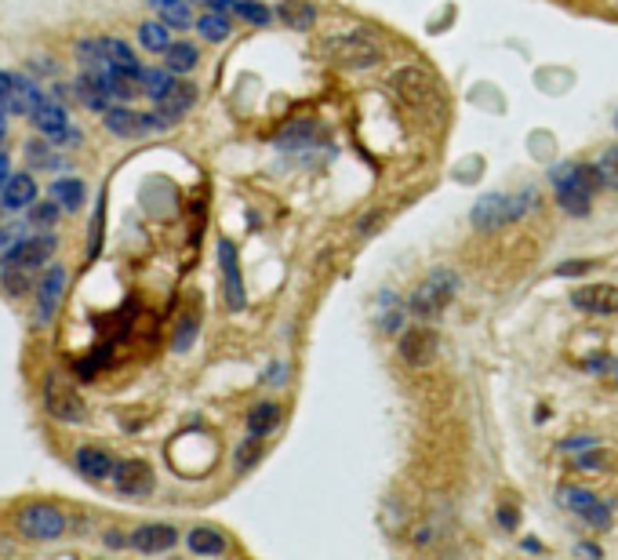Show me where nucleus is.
<instances>
[{"mask_svg":"<svg viewBox=\"0 0 618 560\" xmlns=\"http://www.w3.org/2000/svg\"><path fill=\"white\" fill-rule=\"evenodd\" d=\"M193 342H197V317H182L179 320V331H175V342H171V346H175V353H186Z\"/></svg>","mask_w":618,"mask_h":560,"instance_id":"e433bc0d","label":"nucleus"},{"mask_svg":"<svg viewBox=\"0 0 618 560\" xmlns=\"http://www.w3.org/2000/svg\"><path fill=\"white\" fill-rule=\"evenodd\" d=\"M8 179H11L8 157H4V153H0V193H4V186H8Z\"/></svg>","mask_w":618,"mask_h":560,"instance_id":"09e8293b","label":"nucleus"},{"mask_svg":"<svg viewBox=\"0 0 618 560\" xmlns=\"http://www.w3.org/2000/svg\"><path fill=\"white\" fill-rule=\"evenodd\" d=\"M499 524H502V528H506V531L517 528V510H509V506H502V510H499Z\"/></svg>","mask_w":618,"mask_h":560,"instance_id":"c03bdc74","label":"nucleus"},{"mask_svg":"<svg viewBox=\"0 0 618 560\" xmlns=\"http://www.w3.org/2000/svg\"><path fill=\"white\" fill-rule=\"evenodd\" d=\"M150 4L157 8L160 22H168L171 30H186V26L193 22L190 4H186V0H150Z\"/></svg>","mask_w":618,"mask_h":560,"instance_id":"b1692460","label":"nucleus"},{"mask_svg":"<svg viewBox=\"0 0 618 560\" xmlns=\"http://www.w3.org/2000/svg\"><path fill=\"white\" fill-rule=\"evenodd\" d=\"M33 128L48 142H55V146H77L80 142V131L70 124V113H66L62 99H55V95L40 99V106L33 110Z\"/></svg>","mask_w":618,"mask_h":560,"instance_id":"39448f33","label":"nucleus"},{"mask_svg":"<svg viewBox=\"0 0 618 560\" xmlns=\"http://www.w3.org/2000/svg\"><path fill=\"white\" fill-rule=\"evenodd\" d=\"M615 128H618V117H615Z\"/></svg>","mask_w":618,"mask_h":560,"instance_id":"864d4df0","label":"nucleus"},{"mask_svg":"<svg viewBox=\"0 0 618 560\" xmlns=\"http://www.w3.org/2000/svg\"><path fill=\"white\" fill-rule=\"evenodd\" d=\"M400 360L411 364V368H429L440 353V339L437 331L426 328V324H411L404 335H400V346H397Z\"/></svg>","mask_w":618,"mask_h":560,"instance_id":"1a4fd4ad","label":"nucleus"},{"mask_svg":"<svg viewBox=\"0 0 618 560\" xmlns=\"http://www.w3.org/2000/svg\"><path fill=\"white\" fill-rule=\"evenodd\" d=\"M219 266H222V288H226V306L233 313L248 306L244 295V280H240V259H237V244L233 240H219Z\"/></svg>","mask_w":618,"mask_h":560,"instance_id":"f8f14e48","label":"nucleus"},{"mask_svg":"<svg viewBox=\"0 0 618 560\" xmlns=\"http://www.w3.org/2000/svg\"><path fill=\"white\" fill-rule=\"evenodd\" d=\"M393 91L400 95L404 106H411L415 113H437L444 110V95H440V84L429 77L419 66H404V70L393 73Z\"/></svg>","mask_w":618,"mask_h":560,"instance_id":"20e7f679","label":"nucleus"},{"mask_svg":"<svg viewBox=\"0 0 618 560\" xmlns=\"http://www.w3.org/2000/svg\"><path fill=\"white\" fill-rule=\"evenodd\" d=\"M51 200H59L62 211H77L84 204V182L80 179H55L51 182Z\"/></svg>","mask_w":618,"mask_h":560,"instance_id":"393cba45","label":"nucleus"},{"mask_svg":"<svg viewBox=\"0 0 618 560\" xmlns=\"http://www.w3.org/2000/svg\"><path fill=\"white\" fill-rule=\"evenodd\" d=\"M44 408H48L51 419H59V422L88 419V408H84L77 386L66 382L62 375H48V379H44Z\"/></svg>","mask_w":618,"mask_h":560,"instance_id":"0eeeda50","label":"nucleus"},{"mask_svg":"<svg viewBox=\"0 0 618 560\" xmlns=\"http://www.w3.org/2000/svg\"><path fill=\"white\" fill-rule=\"evenodd\" d=\"M324 55L342 70H371L386 59L379 40L364 37V33H339V37L324 40Z\"/></svg>","mask_w":618,"mask_h":560,"instance_id":"7ed1b4c3","label":"nucleus"},{"mask_svg":"<svg viewBox=\"0 0 618 560\" xmlns=\"http://www.w3.org/2000/svg\"><path fill=\"white\" fill-rule=\"evenodd\" d=\"M19 535L33 542H55L66 535V513L48 502H33L19 513Z\"/></svg>","mask_w":618,"mask_h":560,"instance_id":"423d86ee","label":"nucleus"},{"mask_svg":"<svg viewBox=\"0 0 618 560\" xmlns=\"http://www.w3.org/2000/svg\"><path fill=\"white\" fill-rule=\"evenodd\" d=\"M564 495V506H568L571 513H579V517H586L593 506H597V495L593 491H586V488H575V484H568V488L560 491Z\"/></svg>","mask_w":618,"mask_h":560,"instance_id":"2f4dec72","label":"nucleus"},{"mask_svg":"<svg viewBox=\"0 0 618 560\" xmlns=\"http://www.w3.org/2000/svg\"><path fill=\"white\" fill-rule=\"evenodd\" d=\"M204 4H208V11H222V15H226V11H233L237 0H204Z\"/></svg>","mask_w":618,"mask_h":560,"instance_id":"de8ad7c7","label":"nucleus"},{"mask_svg":"<svg viewBox=\"0 0 618 560\" xmlns=\"http://www.w3.org/2000/svg\"><path fill=\"white\" fill-rule=\"evenodd\" d=\"M59 248V240L51 237V233H40V237H26V240H15L8 251V262L4 266H22V270H40V266H48V259L55 255Z\"/></svg>","mask_w":618,"mask_h":560,"instance_id":"9d476101","label":"nucleus"},{"mask_svg":"<svg viewBox=\"0 0 618 560\" xmlns=\"http://www.w3.org/2000/svg\"><path fill=\"white\" fill-rule=\"evenodd\" d=\"M11 244H15V237L11 233H0V266L8 262V251H11Z\"/></svg>","mask_w":618,"mask_h":560,"instance_id":"49530a36","label":"nucleus"},{"mask_svg":"<svg viewBox=\"0 0 618 560\" xmlns=\"http://www.w3.org/2000/svg\"><path fill=\"white\" fill-rule=\"evenodd\" d=\"M102 219H106V193H99V204H95V219H91V240H88V259H95V255H99Z\"/></svg>","mask_w":618,"mask_h":560,"instance_id":"c9c22d12","label":"nucleus"},{"mask_svg":"<svg viewBox=\"0 0 618 560\" xmlns=\"http://www.w3.org/2000/svg\"><path fill=\"white\" fill-rule=\"evenodd\" d=\"M549 182H553V193H557V204L568 215L582 219L589 215V200L593 190L604 186V175H600L597 164H579V160H568V164H557L549 171Z\"/></svg>","mask_w":618,"mask_h":560,"instance_id":"f257e3e1","label":"nucleus"},{"mask_svg":"<svg viewBox=\"0 0 618 560\" xmlns=\"http://www.w3.org/2000/svg\"><path fill=\"white\" fill-rule=\"evenodd\" d=\"M608 466H611V451H600V448L579 451V459H575V470H589V473H604Z\"/></svg>","mask_w":618,"mask_h":560,"instance_id":"f704fd0d","label":"nucleus"},{"mask_svg":"<svg viewBox=\"0 0 618 560\" xmlns=\"http://www.w3.org/2000/svg\"><path fill=\"white\" fill-rule=\"evenodd\" d=\"M575 553H579V557H604L597 542H579V546H575Z\"/></svg>","mask_w":618,"mask_h":560,"instance_id":"a18cd8bd","label":"nucleus"},{"mask_svg":"<svg viewBox=\"0 0 618 560\" xmlns=\"http://www.w3.org/2000/svg\"><path fill=\"white\" fill-rule=\"evenodd\" d=\"M193 102H197V88H193V84H175L164 99H157V113H160V120L171 128L175 120H182L193 110Z\"/></svg>","mask_w":618,"mask_h":560,"instance_id":"dca6fc26","label":"nucleus"},{"mask_svg":"<svg viewBox=\"0 0 618 560\" xmlns=\"http://www.w3.org/2000/svg\"><path fill=\"white\" fill-rule=\"evenodd\" d=\"M197 48L193 44H186V40H179V44H171L168 51H164V66H168L171 73H190L193 66H197Z\"/></svg>","mask_w":618,"mask_h":560,"instance_id":"cd10ccee","label":"nucleus"},{"mask_svg":"<svg viewBox=\"0 0 618 560\" xmlns=\"http://www.w3.org/2000/svg\"><path fill=\"white\" fill-rule=\"evenodd\" d=\"M59 211H62L59 200H51V204H40V208L33 211V222H37V226H55V219H59Z\"/></svg>","mask_w":618,"mask_h":560,"instance_id":"ea45409f","label":"nucleus"},{"mask_svg":"<svg viewBox=\"0 0 618 560\" xmlns=\"http://www.w3.org/2000/svg\"><path fill=\"white\" fill-rule=\"evenodd\" d=\"M73 466H77L80 477H88V480H110L113 473H117L113 455H106L102 448H77Z\"/></svg>","mask_w":618,"mask_h":560,"instance_id":"f3484780","label":"nucleus"},{"mask_svg":"<svg viewBox=\"0 0 618 560\" xmlns=\"http://www.w3.org/2000/svg\"><path fill=\"white\" fill-rule=\"evenodd\" d=\"M171 26L168 22H142L139 26V40H142V48L153 51V55H164V51L171 48Z\"/></svg>","mask_w":618,"mask_h":560,"instance_id":"a878e982","label":"nucleus"},{"mask_svg":"<svg viewBox=\"0 0 618 560\" xmlns=\"http://www.w3.org/2000/svg\"><path fill=\"white\" fill-rule=\"evenodd\" d=\"M280 22L288 26V30H313V22H317V8L309 4V0H284L280 4Z\"/></svg>","mask_w":618,"mask_h":560,"instance_id":"4be33fe9","label":"nucleus"},{"mask_svg":"<svg viewBox=\"0 0 618 560\" xmlns=\"http://www.w3.org/2000/svg\"><path fill=\"white\" fill-rule=\"evenodd\" d=\"M186 546H190L193 557H222L226 553V535L215 528H193L190 535H186Z\"/></svg>","mask_w":618,"mask_h":560,"instance_id":"6ab92c4d","label":"nucleus"},{"mask_svg":"<svg viewBox=\"0 0 618 560\" xmlns=\"http://www.w3.org/2000/svg\"><path fill=\"white\" fill-rule=\"evenodd\" d=\"M600 175H604V186H615L618 190V146H611V150H604V157L597 160Z\"/></svg>","mask_w":618,"mask_h":560,"instance_id":"4c0bfd02","label":"nucleus"},{"mask_svg":"<svg viewBox=\"0 0 618 560\" xmlns=\"http://www.w3.org/2000/svg\"><path fill=\"white\" fill-rule=\"evenodd\" d=\"M30 270H22V266H4V273H0V288L8 291L11 299H22V295H30V277H26Z\"/></svg>","mask_w":618,"mask_h":560,"instance_id":"7c9ffc66","label":"nucleus"},{"mask_svg":"<svg viewBox=\"0 0 618 560\" xmlns=\"http://www.w3.org/2000/svg\"><path fill=\"white\" fill-rule=\"evenodd\" d=\"M37 204V182L33 175H11L4 193H0V208L4 211H26Z\"/></svg>","mask_w":618,"mask_h":560,"instance_id":"a211bd4d","label":"nucleus"},{"mask_svg":"<svg viewBox=\"0 0 618 560\" xmlns=\"http://www.w3.org/2000/svg\"><path fill=\"white\" fill-rule=\"evenodd\" d=\"M535 204H539V193L535 190L513 193V197H509V193H488V197H480L477 204H473V226H477L480 233H499L509 222L524 219Z\"/></svg>","mask_w":618,"mask_h":560,"instance_id":"f03ea898","label":"nucleus"},{"mask_svg":"<svg viewBox=\"0 0 618 560\" xmlns=\"http://www.w3.org/2000/svg\"><path fill=\"white\" fill-rule=\"evenodd\" d=\"M15 73H4L0 70V110H8V99H11V88H15Z\"/></svg>","mask_w":618,"mask_h":560,"instance_id":"79ce46f5","label":"nucleus"},{"mask_svg":"<svg viewBox=\"0 0 618 560\" xmlns=\"http://www.w3.org/2000/svg\"><path fill=\"white\" fill-rule=\"evenodd\" d=\"M40 99H44V91H40L30 77H19V80H15V88H11L8 113H19V117H33V110L40 106Z\"/></svg>","mask_w":618,"mask_h":560,"instance_id":"aec40b11","label":"nucleus"},{"mask_svg":"<svg viewBox=\"0 0 618 560\" xmlns=\"http://www.w3.org/2000/svg\"><path fill=\"white\" fill-rule=\"evenodd\" d=\"M128 542L139 553H164L179 542V531L171 528V524H142V528L131 531Z\"/></svg>","mask_w":618,"mask_h":560,"instance_id":"2eb2a0df","label":"nucleus"},{"mask_svg":"<svg viewBox=\"0 0 618 560\" xmlns=\"http://www.w3.org/2000/svg\"><path fill=\"white\" fill-rule=\"evenodd\" d=\"M259 459H262V437L248 433V440H240V448H237V455H233V462H237V470H251Z\"/></svg>","mask_w":618,"mask_h":560,"instance_id":"72a5a7b5","label":"nucleus"},{"mask_svg":"<svg viewBox=\"0 0 618 560\" xmlns=\"http://www.w3.org/2000/svg\"><path fill=\"white\" fill-rule=\"evenodd\" d=\"M197 33L204 40H211V44H222V40L233 33V26H230V19H226L222 11H208V15H200L197 19Z\"/></svg>","mask_w":618,"mask_h":560,"instance_id":"bb28decb","label":"nucleus"},{"mask_svg":"<svg viewBox=\"0 0 618 560\" xmlns=\"http://www.w3.org/2000/svg\"><path fill=\"white\" fill-rule=\"evenodd\" d=\"M317 139V128L309 124V120H299V124H291L284 135L277 139L280 150H302V146H309V142Z\"/></svg>","mask_w":618,"mask_h":560,"instance_id":"c756f323","label":"nucleus"},{"mask_svg":"<svg viewBox=\"0 0 618 560\" xmlns=\"http://www.w3.org/2000/svg\"><path fill=\"white\" fill-rule=\"evenodd\" d=\"M4 135H8V124H4V113H0V139H4Z\"/></svg>","mask_w":618,"mask_h":560,"instance_id":"3c124183","label":"nucleus"},{"mask_svg":"<svg viewBox=\"0 0 618 560\" xmlns=\"http://www.w3.org/2000/svg\"><path fill=\"white\" fill-rule=\"evenodd\" d=\"M233 11H237L244 22H251V26H270L273 22V11L266 8V4H259V0H237Z\"/></svg>","mask_w":618,"mask_h":560,"instance_id":"473e14b6","label":"nucleus"},{"mask_svg":"<svg viewBox=\"0 0 618 560\" xmlns=\"http://www.w3.org/2000/svg\"><path fill=\"white\" fill-rule=\"evenodd\" d=\"M62 291H66V270H62L59 262H51L44 280H40L37 310H33V320H37L40 328H48L51 324V317H55V310H59V302H62Z\"/></svg>","mask_w":618,"mask_h":560,"instance_id":"9b49d317","label":"nucleus"},{"mask_svg":"<svg viewBox=\"0 0 618 560\" xmlns=\"http://www.w3.org/2000/svg\"><path fill=\"white\" fill-rule=\"evenodd\" d=\"M277 426H280V404H273V400H262V404H255L248 411V433H255V437H270Z\"/></svg>","mask_w":618,"mask_h":560,"instance_id":"5701e85b","label":"nucleus"},{"mask_svg":"<svg viewBox=\"0 0 618 560\" xmlns=\"http://www.w3.org/2000/svg\"><path fill=\"white\" fill-rule=\"evenodd\" d=\"M589 266H593V262H564V266H557V277H582Z\"/></svg>","mask_w":618,"mask_h":560,"instance_id":"37998d69","label":"nucleus"},{"mask_svg":"<svg viewBox=\"0 0 618 560\" xmlns=\"http://www.w3.org/2000/svg\"><path fill=\"white\" fill-rule=\"evenodd\" d=\"M571 306L593 317H615L618 313V288L615 284H586V288L571 291Z\"/></svg>","mask_w":618,"mask_h":560,"instance_id":"ddd939ff","label":"nucleus"},{"mask_svg":"<svg viewBox=\"0 0 618 560\" xmlns=\"http://www.w3.org/2000/svg\"><path fill=\"white\" fill-rule=\"evenodd\" d=\"M455 288H459V277L451 270H437L415 295H411L408 313H415V317H437V313L451 302Z\"/></svg>","mask_w":618,"mask_h":560,"instance_id":"6e6552de","label":"nucleus"},{"mask_svg":"<svg viewBox=\"0 0 618 560\" xmlns=\"http://www.w3.org/2000/svg\"><path fill=\"white\" fill-rule=\"evenodd\" d=\"M586 448H597V437H568V440H560V451H586Z\"/></svg>","mask_w":618,"mask_h":560,"instance_id":"a19ab883","label":"nucleus"},{"mask_svg":"<svg viewBox=\"0 0 618 560\" xmlns=\"http://www.w3.org/2000/svg\"><path fill=\"white\" fill-rule=\"evenodd\" d=\"M615 382H618V360H615Z\"/></svg>","mask_w":618,"mask_h":560,"instance_id":"603ef678","label":"nucleus"},{"mask_svg":"<svg viewBox=\"0 0 618 560\" xmlns=\"http://www.w3.org/2000/svg\"><path fill=\"white\" fill-rule=\"evenodd\" d=\"M266 379H270V386H280V379H284V364H273Z\"/></svg>","mask_w":618,"mask_h":560,"instance_id":"8fccbe9b","label":"nucleus"},{"mask_svg":"<svg viewBox=\"0 0 618 560\" xmlns=\"http://www.w3.org/2000/svg\"><path fill=\"white\" fill-rule=\"evenodd\" d=\"M582 520H586V524H593V528L604 531V528H608V524H611V506H608V502H600V499H597V506H593V510H589Z\"/></svg>","mask_w":618,"mask_h":560,"instance_id":"58836bf2","label":"nucleus"},{"mask_svg":"<svg viewBox=\"0 0 618 560\" xmlns=\"http://www.w3.org/2000/svg\"><path fill=\"white\" fill-rule=\"evenodd\" d=\"M102 124L113 131V135H120V139H135V135H142L146 131V124H142V117L139 113H131V110H124V106H110V110L102 113Z\"/></svg>","mask_w":618,"mask_h":560,"instance_id":"412c9836","label":"nucleus"},{"mask_svg":"<svg viewBox=\"0 0 618 560\" xmlns=\"http://www.w3.org/2000/svg\"><path fill=\"white\" fill-rule=\"evenodd\" d=\"M139 88L150 95L153 102L157 99H164L171 88H175V73L164 66V70H142V80H139Z\"/></svg>","mask_w":618,"mask_h":560,"instance_id":"c85d7f7f","label":"nucleus"},{"mask_svg":"<svg viewBox=\"0 0 618 560\" xmlns=\"http://www.w3.org/2000/svg\"><path fill=\"white\" fill-rule=\"evenodd\" d=\"M113 484H117L120 495H128V499H142V495H150L153 491V470L146 462H117V473H113Z\"/></svg>","mask_w":618,"mask_h":560,"instance_id":"4468645a","label":"nucleus"}]
</instances>
